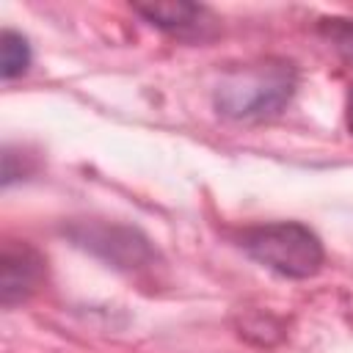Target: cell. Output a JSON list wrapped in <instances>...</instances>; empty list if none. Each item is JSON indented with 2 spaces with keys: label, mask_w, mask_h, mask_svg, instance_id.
Returning a JSON list of instances; mask_svg holds the SVG:
<instances>
[{
  "label": "cell",
  "mask_w": 353,
  "mask_h": 353,
  "mask_svg": "<svg viewBox=\"0 0 353 353\" xmlns=\"http://www.w3.org/2000/svg\"><path fill=\"white\" fill-rule=\"evenodd\" d=\"M30 66V44L25 36L14 30H3L0 36V74L3 80H14L25 74Z\"/></svg>",
  "instance_id": "8992f818"
},
{
  "label": "cell",
  "mask_w": 353,
  "mask_h": 353,
  "mask_svg": "<svg viewBox=\"0 0 353 353\" xmlns=\"http://www.w3.org/2000/svg\"><path fill=\"white\" fill-rule=\"evenodd\" d=\"M44 276L41 254L28 243L8 240L0 254V303L6 309L28 301Z\"/></svg>",
  "instance_id": "277c9868"
},
{
  "label": "cell",
  "mask_w": 353,
  "mask_h": 353,
  "mask_svg": "<svg viewBox=\"0 0 353 353\" xmlns=\"http://www.w3.org/2000/svg\"><path fill=\"white\" fill-rule=\"evenodd\" d=\"M240 245L251 259L287 279H309L323 268L325 259L320 237L298 221L251 226L243 232Z\"/></svg>",
  "instance_id": "7a4b0ae2"
},
{
  "label": "cell",
  "mask_w": 353,
  "mask_h": 353,
  "mask_svg": "<svg viewBox=\"0 0 353 353\" xmlns=\"http://www.w3.org/2000/svg\"><path fill=\"white\" fill-rule=\"evenodd\" d=\"M323 30L336 41V47L353 58V19H323Z\"/></svg>",
  "instance_id": "52a82bcc"
},
{
  "label": "cell",
  "mask_w": 353,
  "mask_h": 353,
  "mask_svg": "<svg viewBox=\"0 0 353 353\" xmlns=\"http://www.w3.org/2000/svg\"><path fill=\"white\" fill-rule=\"evenodd\" d=\"M347 130H350V135H353V88H350V97H347Z\"/></svg>",
  "instance_id": "ba28073f"
},
{
  "label": "cell",
  "mask_w": 353,
  "mask_h": 353,
  "mask_svg": "<svg viewBox=\"0 0 353 353\" xmlns=\"http://www.w3.org/2000/svg\"><path fill=\"white\" fill-rule=\"evenodd\" d=\"M69 234L97 256L119 265V268H138L152 259V248L146 237H141L130 226L116 223H77L69 229Z\"/></svg>",
  "instance_id": "3957f363"
},
{
  "label": "cell",
  "mask_w": 353,
  "mask_h": 353,
  "mask_svg": "<svg viewBox=\"0 0 353 353\" xmlns=\"http://www.w3.org/2000/svg\"><path fill=\"white\" fill-rule=\"evenodd\" d=\"M295 69L287 61H259L232 69L215 88V108L226 119L259 121L281 113L295 94Z\"/></svg>",
  "instance_id": "6da1fadb"
},
{
  "label": "cell",
  "mask_w": 353,
  "mask_h": 353,
  "mask_svg": "<svg viewBox=\"0 0 353 353\" xmlns=\"http://www.w3.org/2000/svg\"><path fill=\"white\" fill-rule=\"evenodd\" d=\"M135 14H141L149 25L168 30V33H188L201 25L204 8L196 3L185 0H171V3H135Z\"/></svg>",
  "instance_id": "5b68a950"
}]
</instances>
